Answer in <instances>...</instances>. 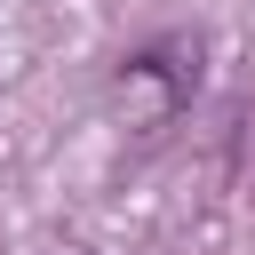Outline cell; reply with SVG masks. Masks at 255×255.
Masks as SVG:
<instances>
[{
    "label": "cell",
    "instance_id": "cell-1",
    "mask_svg": "<svg viewBox=\"0 0 255 255\" xmlns=\"http://www.w3.org/2000/svg\"><path fill=\"white\" fill-rule=\"evenodd\" d=\"M112 80H120V96L135 104L143 128H175V120L199 104V88H207V40H199V32H159V40L128 48Z\"/></svg>",
    "mask_w": 255,
    "mask_h": 255
}]
</instances>
